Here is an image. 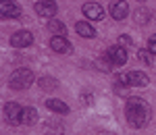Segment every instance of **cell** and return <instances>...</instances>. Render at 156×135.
Masks as SVG:
<instances>
[{
    "mask_svg": "<svg viewBox=\"0 0 156 135\" xmlns=\"http://www.w3.org/2000/svg\"><path fill=\"white\" fill-rule=\"evenodd\" d=\"M62 125L56 123V121H52V123H46L44 125V133L46 135H62Z\"/></svg>",
    "mask_w": 156,
    "mask_h": 135,
    "instance_id": "2e32d148",
    "label": "cell"
},
{
    "mask_svg": "<svg viewBox=\"0 0 156 135\" xmlns=\"http://www.w3.org/2000/svg\"><path fill=\"white\" fill-rule=\"evenodd\" d=\"M137 58H140V62H144V64H152L154 62V52H150L148 48L137 50Z\"/></svg>",
    "mask_w": 156,
    "mask_h": 135,
    "instance_id": "ac0fdd59",
    "label": "cell"
},
{
    "mask_svg": "<svg viewBox=\"0 0 156 135\" xmlns=\"http://www.w3.org/2000/svg\"><path fill=\"white\" fill-rule=\"evenodd\" d=\"M0 15L4 19H19L21 17V9L12 0H0Z\"/></svg>",
    "mask_w": 156,
    "mask_h": 135,
    "instance_id": "8992f818",
    "label": "cell"
},
{
    "mask_svg": "<svg viewBox=\"0 0 156 135\" xmlns=\"http://www.w3.org/2000/svg\"><path fill=\"white\" fill-rule=\"evenodd\" d=\"M36 121H37V110H36V108H31V106L23 108V116H21V123H23V125H34Z\"/></svg>",
    "mask_w": 156,
    "mask_h": 135,
    "instance_id": "9a60e30c",
    "label": "cell"
},
{
    "mask_svg": "<svg viewBox=\"0 0 156 135\" xmlns=\"http://www.w3.org/2000/svg\"><path fill=\"white\" fill-rule=\"evenodd\" d=\"M56 79L54 77H42L40 79V89H44V92H52V89H56Z\"/></svg>",
    "mask_w": 156,
    "mask_h": 135,
    "instance_id": "e0dca14e",
    "label": "cell"
},
{
    "mask_svg": "<svg viewBox=\"0 0 156 135\" xmlns=\"http://www.w3.org/2000/svg\"><path fill=\"white\" fill-rule=\"evenodd\" d=\"M83 15L90 21H102L104 19V9L98 2H87V4H83Z\"/></svg>",
    "mask_w": 156,
    "mask_h": 135,
    "instance_id": "ba28073f",
    "label": "cell"
},
{
    "mask_svg": "<svg viewBox=\"0 0 156 135\" xmlns=\"http://www.w3.org/2000/svg\"><path fill=\"white\" fill-rule=\"evenodd\" d=\"M75 31L81 37H94L96 36V29L87 23V21H77V23H75Z\"/></svg>",
    "mask_w": 156,
    "mask_h": 135,
    "instance_id": "7c38bea8",
    "label": "cell"
},
{
    "mask_svg": "<svg viewBox=\"0 0 156 135\" xmlns=\"http://www.w3.org/2000/svg\"><path fill=\"white\" fill-rule=\"evenodd\" d=\"M36 12L40 15V17H48V19H52L54 15H56V4L52 2V0H40V2H36Z\"/></svg>",
    "mask_w": 156,
    "mask_h": 135,
    "instance_id": "9c48e42d",
    "label": "cell"
},
{
    "mask_svg": "<svg viewBox=\"0 0 156 135\" xmlns=\"http://www.w3.org/2000/svg\"><path fill=\"white\" fill-rule=\"evenodd\" d=\"M46 108L56 112V114H67L69 112V106L65 102H60V100H46Z\"/></svg>",
    "mask_w": 156,
    "mask_h": 135,
    "instance_id": "4fadbf2b",
    "label": "cell"
},
{
    "mask_svg": "<svg viewBox=\"0 0 156 135\" xmlns=\"http://www.w3.org/2000/svg\"><path fill=\"white\" fill-rule=\"evenodd\" d=\"M4 116H6V123L9 125H19L21 123V116H23V108L17 102H6L4 104Z\"/></svg>",
    "mask_w": 156,
    "mask_h": 135,
    "instance_id": "3957f363",
    "label": "cell"
},
{
    "mask_svg": "<svg viewBox=\"0 0 156 135\" xmlns=\"http://www.w3.org/2000/svg\"><path fill=\"white\" fill-rule=\"evenodd\" d=\"M50 48L54 50L56 54H71L73 52V44L65 36H54L52 40H50Z\"/></svg>",
    "mask_w": 156,
    "mask_h": 135,
    "instance_id": "5b68a950",
    "label": "cell"
},
{
    "mask_svg": "<svg viewBox=\"0 0 156 135\" xmlns=\"http://www.w3.org/2000/svg\"><path fill=\"white\" fill-rule=\"evenodd\" d=\"M125 116H127V123L135 127V129H142L148 125L150 116H152V110L148 106V102L142 98H129L127 100V106H125Z\"/></svg>",
    "mask_w": 156,
    "mask_h": 135,
    "instance_id": "6da1fadb",
    "label": "cell"
},
{
    "mask_svg": "<svg viewBox=\"0 0 156 135\" xmlns=\"http://www.w3.org/2000/svg\"><path fill=\"white\" fill-rule=\"evenodd\" d=\"M106 54H108V58L112 61L115 67H123V64L127 62V52H125V48L119 46V44H117V46H110Z\"/></svg>",
    "mask_w": 156,
    "mask_h": 135,
    "instance_id": "52a82bcc",
    "label": "cell"
},
{
    "mask_svg": "<svg viewBox=\"0 0 156 135\" xmlns=\"http://www.w3.org/2000/svg\"><path fill=\"white\" fill-rule=\"evenodd\" d=\"M148 50L156 54V36H150V40H148Z\"/></svg>",
    "mask_w": 156,
    "mask_h": 135,
    "instance_id": "d6986e66",
    "label": "cell"
},
{
    "mask_svg": "<svg viewBox=\"0 0 156 135\" xmlns=\"http://www.w3.org/2000/svg\"><path fill=\"white\" fill-rule=\"evenodd\" d=\"M150 83L148 75L142 73V71H129L127 73V85H133V87H146Z\"/></svg>",
    "mask_w": 156,
    "mask_h": 135,
    "instance_id": "8fae6325",
    "label": "cell"
},
{
    "mask_svg": "<svg viewBox=\"0 0 156 135\" xmlns=\"http://www.w3.org/2000/svg\"><path fill=\"white\" fill-rule=\"evenodd\" d=\"M133 42H131V37L129 36H121L119 37V46H131Z\"/></svg>",
    "mask_w": 156,
    "mask_h": 135,
    "instance_id": "ffe728a7",
    "label": "cell"
},
{
    "mask_svg": "<svg viewBox=\"0 0 156 135\" xmlns=\"http://www.w3.org/2000/svg\"><path fill=\"white\" fill-rule=\"evenodd\" d=\"M34 73L29 71V69H17L15 73L11 75V79H9V85L12 89H27V87L34 83Z\"/></svg>",
    "mask_w": 156,
    "mask_h": 135,
    "instance_id": "7a4b0ae2",
    "label": "cell"
},
{
    "mask_svg": "<svg viewBox=\"0 0 156 135\" xmlns=\"http://www.w3.org/2000/svg\"><path fill=\"white\" fill-rule=\"evenodd\" d=\"M11 44L15 48H27V46L34 44V33L27 31V29H19L11 36Z\"/></svg>",
    "mask_w": 156,
    "mask_h": 135,
    "instance_id": "277c9868",
    "label": "cell"
},
{
    "mask_svg": "<svg viewBox=\"0 0 156 135\" xmlns=\"http://www.w3.org/2000/svg\"><path fill=\"white\" fill-rule=\"evenodd\" d=\"M110 15H112L115 21H123V19L129 15V4H127L125 0H117V2H112V4H110Z\"/></svg>",
    "mask_w": 156,
    "mask_h": 135,
    "instance_id": "30bf717a",
    "label": "cell"
},
{
    "mask_svg": "<svg viewBox=\"0 0 156 135\" xmlns=\"http://www.w3.org/2000/svg\"><path fill=\"white\" fill-rule=\"evenodd\" d=\"M48 29H50V33H54V36H65L67 33V25L60 23L58 19H54V17L48 21Z\"/></svg>",
    "mask_w": 156,
    "mask_h": 135,
    "instance_id": "5bb4252c",
    "label": "cell"
},
{
    "mask_svg": "<svg viewBox=\"0 0 156 135\" xmlns=\"http://www.w3.org/2000/svg\"><path fill=\"white\" fill-rule=\"evenodd\" d=\"M81 102H85V104H92V96H90V94L81 96Z\"/></svg>",
    "mask_w": 156,
    "mask_h": 135,
    "instance_id": "44dd1931",
    "label": "cell"
}]
</instances>
